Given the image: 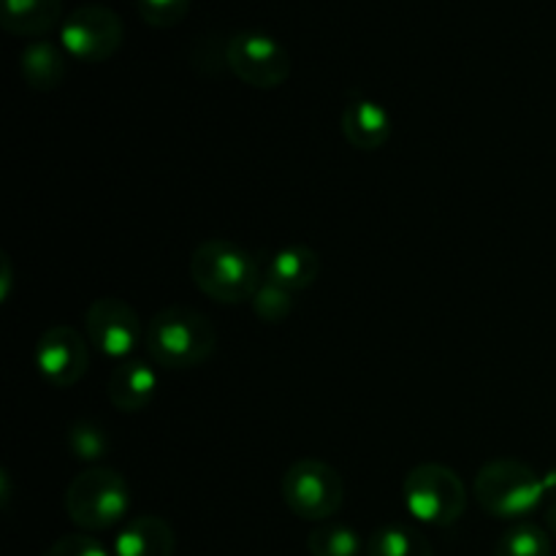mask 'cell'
Returning <instances> with one entry per match:
<instances>
[{
	"label": "cell",
	"instance_id": "6da1fadb",
	"mask_svg": "<svg viewBox=\"0 0 556 556\" xmlns=\"http://www.w3.org/2000/svg\"><path fill=\"white\" fill-rule=\"evenodd\" d=\"M195 288L220 304L250 302L264 282V266L231 239H206L190 255Z\"/></svg>",
	"mask_w": 556,
	"mask_h": 556
},
{
	"label": "cell",
	"instance_id": "7a4b0ae2",
	"mask_svg": "<svg viewBox=\"0 0 556 556\" xmlns=\"http://www.w3.org/2000/svg\"><path fill=\"white\" fill-rule=\"evenodd\" d=\"M144 348L157 367L193 369L215 353L217 331L204 313L174 304L147 324Z\"/></svg>",
	"mask_w": 556,
	"mask_h": 556
},
{
	"label": "cell",
	"instance_id": "3957f363",
	"mask_svg": "<svg viewBox=\"0 0 556 556\" xmlns=\"http://www.w3.org/2000/svg\"><path fill=\"white\" fill-rule=\"evenodd\" d=\"M472 492L489 516L514 521L530 516L548 497V483L525 462L494 459L478 470Z\"/></svg>",
	"mask_w": 556,
	"mask_h": 556
},
{
	"label": "cell",
	"instance_id": "277c9868",
	"mask_svg": "<svg viewBox=\"0 0 556 556\" xmlns=\"http://www.w3.org/2000/svg\"><path fill=\"white\" fill-rule=\"evenodd\" d=\"M63 505L79 530L103 532L125 521L130 510V489L117 470L92 467L68 483Z\"/></svg>",
	"mask_w": 556,
	"mask_h": 556
},
{
	"label": "cell",
	"instance_id": "5b68a950",
	"mask_svg": "<svg viewBox=\"0 0 556 556\" xmlns=\"http://www.w3.org/2000/svg\"><path fill=\"white\" fill-rule=\"evenodd\" d=\"M402 497L407 514L429 527L456 525L467 510V489L459 472L438 462L413 467L402 483Z\"/></svg>",
	"mask_w": 556,
	"mask_h": 556
},
{
	"label": "cell",
	"instance_id": "8992f818",
	"mask_svg": "<svg viewBox=\"0 0 556 556\" xmlns=\"http://www.w3.org/2000/svg\"><path fill=\"white\" fill-rule=\"evenodd\" d=\"M282 503L304 521H329L345 503V481L320 459H299L286 470L280 483Z\"/></svg>",
	"mask_w": 556,
	"mask_h": 556
},
{
	"label": "cell",
	"instance_id": "52a82bcc",
	"mask_svg": "<svg viewBox=\"0 0 556 556\" xmlns=\"http://www.w3.org/2000/svg\"><path fill=\"white\" fill-rule=\"evenodd\" d=\"M226 68L244 85L275 90L291 76V54L269 33L242 30L226 41Z\"/></svg>",
	"mask_w": 556,
	"mask_h": 556
},
{
	"label": "cell",
	"instance_id": "ba28073f",
	"mask_svg": "<svg viewBox=\"0 0 556 556\" xmlns=\"http://www.w3.org/2000/svg\"><path fill=\"white\" fill-rule=\"evenodd\" d=\"M125 25L109 5L87 3L71 11L60 27V43L65 52L81 63H103L123 47Z\"/></svg>",
	"mask_w": 556,
	"mask_h": 556
},
{
	"label": "cell",
	"instance_id": "9c48e42d",
	"mask_svg": "<svg viewBox=\"0 0 556 556\" xmlns=\"http://www.w3.org/2000/svg\"><path fill=\"white\" fill-rule=\"evenodd\" d=\"M85 329L90 345L109 358H128L144 340L139 313L128 302L114 296L96 299L85 313Z\"/></svg>",
	"mask_w": 556,
	"mask_h": 556
},
{
	"label": "cell",
	"instance_id": "30bf717a",
	"mask_svg": "<svg viewBox=\"0 0 556 556\" xmlns=\"http://www.w3.org/2000/svg\"><path fill=\"white\" fill-rule=\"evenodd\" d=\"M36 367L54 389L76 386L90 367L85 337L71 326H49L36 342Z\"/></svg>",
	"mask_w": 556,
	"mask_h": 556
},
{
	"label": "cell",
	"instance_id": "8fae6325",
	"mask_svg": "<svg viewBox=\"0 0 556 556\" xmlns=\"http://www.w3.org/2000/svg\"><path fill=\"white\" fill-rule=\"evenodd\" d=\"M157 394L155 369L139 358H125L106 380V396L119 413H141Z\"/></svg>",
	"mask_w": 556,
	"mask_h": 556
},
{
	"label": "cell",
	"instance_id": "7c38bea8",
	"mask_svg": "<svg viewBox=\"0 0 556 556\" xmlns=\"http://www.w3.org/2000/svg\"><path fill=\"white\" fill-rule=\"evenodd\" d=\"M340 125L342 136L356 150H378L391 139V130H394L391 114L378 101H369V98H356V101L348 103L342 109Z\"/></svg>",
	"mask_w": 556,
	"mask_h": 556
},
{
	"label": "cell",
	"instance_id": "4fadbf2b",
	"mask_svg": "<svg viewBox=\"0 0 556 556\" xmlns=\"http://www.w3.org/2000/svg\"><path fill=\"white\" fill-rule=\"evenodd\" d=\"M320 269V255L307 244H288V248L275 250L264 264V280L277 282V286L288 288L291 293L304 291V288L315 286Z\"/></svg>",
	"mask_w": 556,
	"mask_h": 556
},
{
	"label": "cell",
	"instance_id": "5bb4252c",
	"mask_svg": "<svg viewBox=\"0 0 556 556\" xmlns=\"http://www.w3.org/2000/svg\"><path fill=\"white\" fill-rule=\"evenodd\" d=\"M177 535L161 516H139L119 530L114 541L117 556H174Z\"/></svg>",
	"mask_w": 556,
	"mask_h": 556
},
{
	"label": "cell",
	"instance_id": "9a60e30c",
	"mask_svg": "<svg viewBox=\"0 0 556 556\" xmlns=\"http://www.w3.org/2000/svg\"><path fill=\"white\" fill-rule=\"evenodd\" d=\"M63 16V0H0V25L11 36H43Z\"/></svg>",
	"mask_w": 556,
	"mask_h": 556
},
{
	"label": "cell",
	"instance_id": "2e32d148",
	"mask_svg": "<svg viewBox=\"0 0 556 556\" xmlns=\"http://www.w3.org/2000/svg\"><path fill=\"white\" fill-rule=\"evenodd\" d=\"M20 74L36 92H52L68 76V60L52 41H33L20 54Z\"/></svg>",
	"mask_w": 556,
	"mask_h": 556
},
{
	"label": "cell",
	"instance_id": "e0dca14e",
	"mask_svg": "<svg viewBox=\"0 0 556 556\" xmlns=\"http://www.w3.org/2000/svg\"><path fill=\"white\" fill-rule=\"evenodd\" d=\"M369 556H434L432 543L410 525H383L372 532Z\"/></svg>",
	"mask_w": 556,
	"mask_h": 556
},
{
	"label": "cell",
	"instance_id": "ac0fdd59",
	"mask_svg": "<svg viewBox=\"0 0 556 556\" xmlns=\"http://www.w3.org/2000/svg\"><path fill=\"white\" fill-rule=\"evenodd\" d=\"M309 556H358L362 554V538L353 527L324 521L307 535Z\"/></svg>",
	"mask_w": 556,
	"mask_h": 556
},
{
	"label": "cell",
	"instance_id": "d6986e66",
	"mask_svg": "<svg viewBox=\"0 0 556 556\" xmlns=\"http://www.w3.org/2000/svg\"><path fill=\"white\" fill-rule=\"evenodd\" d=\"M494 556H552V535L538 525H516L500 538Z\"/></svg>",
	"mask_w": 556,
	"mask_h": 556
},
{
	"label": "cell",
	"instance_id": "ffe728a7",
	"mask_svg": "<svg viewBox=\"0 0 556 556\" xmlns=\"http://www.w3.org/2000/svg\"><path fill=\"white\" fill-rule=\"evenodd\" d=\"M68 451L74 454V459L79 462H98L109 454L112 448V440H109L106 429L98 427L96 421H79L68 429Z\"/></svg>",
	"mask_w": 556,
	"mask_h": 556
},
{
	"label": "cell",
	"instance_id": "44dd1931",
	"mask_svg": "<svg viewBox=\"0 0 556 556\" xmlns=\"http://www.w3.org/2000/svg\"><path fill=\"white\" fill-rule=\"evenodd\" d=\"M250 304H253V313L261 320H266V324H282L293 309V293L288 288L277 286V282L264 280L258 286V291L253 293V299H250Z\"/></svg>",
	"mask_w": 556,
	"mask_h": 556
},
{
	"label": "cell",
	"instance_id": "7402d4cb",
	"mask_svg": "<svg viewBox=\"0 0 556 556\" xmlns=\"http://www.w3.org/2000/svg\"><path fill=\"white\" fill-rule=\"evenodd\" d=\"M190 3L193 0H136V14L141 16L144 25L168 30L188 16Z\"/></svg>",
	"mask_w": 556,
	"mask_h": 556
},
{
	"label": "cell",
	"instance_id": "603a6c76",
	"mask_svg": "<svg viewBox=\"0 0 556 556\" xmlns=\"http://www.w3.org/2000/svg\"><path fill=\"white\" fill-rule=\"evenodd\" d=\"M43 556H109V552L90 535H65L54 541Z\"/></svg>",
	"mask_w": 556,
	"mask_h": 556
},
{
	"label": "cell",
	"instance_id": "cb8c5ba5",
	"mask_svg": "<svg viewBox=\"0 0 556 556\" xmlns=\"http://www.w3.org/2000/svg\"><path fill=\"white\" fill-rule=\"evenodd\" d=\"M546 525H548V532L556 538V500L552 503V508L546 510Z\"/></svg>",
	"mask_w": 556,
	"mask_h": 556
}]
</instances>
